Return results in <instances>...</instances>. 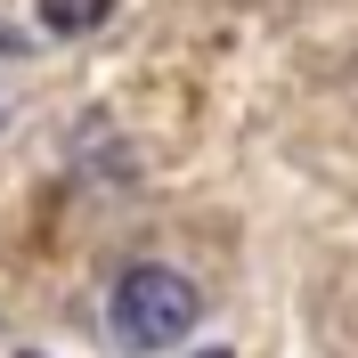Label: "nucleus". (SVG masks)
<instances>
[{
	"label": "nucleus",
	"mask_w": 358,
	"mask_h": 358,
	"mask_svg": "<svg viewBox=\"0 0 358 358\" xmlns=\"http://www.w3.org/2000/svg\"><path fill=\"white\" fill-rule=\"evenodd\" d=\"M196 317H203V293L179 277V268L163 261H138L114 277V301H106V326L122 350H171V342L196 334Z\"/></svg>",
	"instance_id": "1"
},
{
	"label": "nucleus",
	"mask_w": 358,
	"mask_h": 358,
	"mask_svg": "<svg viewBox=\"0 0 358 358\" xmlns=\"http://www.w3.org/2000/svg\"><path fill=\"white\" fill-rule=\"evenodd\" d=\"M114 17V0H41V24L49 33H98Z\"/></svg>",
	"instance_id": "2"
},
{
	"label": "nucleus",
	"mask_w": 358,
	"mask_h": 358,
	"mask_svg": "<svg viewBox=\"0 0 358 358\" xmlns=\"http://www.w3.org/2000/svg\"><path fill=\"white\" fill-rule=\"evenodd\" d=\"M203 358H228V350H203Z\"/></svg>",
	"instance_id": "3"
}]
</instances>
